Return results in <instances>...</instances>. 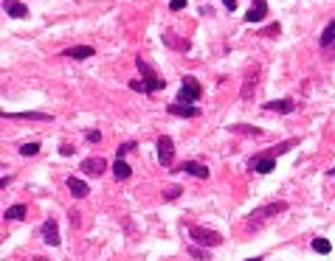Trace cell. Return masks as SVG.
Wrapping results in <instances>:
<instances>
[{
	"label": "cell",
	"mask_w": 335,
	"mask_h": 261,
	"mask_svg": "<svg viewBox=\"0 0 335 261\" xmlns=\"http://www.w3.org/2000/svg\"><path fill=\"white\" fill-rule=\"evenodd\" d=\"M40 236H43V242L45 245H51V247H57L59 242V228H57V219H45L43 225H40Z\"/></svg>",
	"instance_id": "5"
},
{
	"label": "cell",
	"mask_w": 335,
	"mask_h": 261,
	"mask_svg": "<svg viewBox=\"0 0 335 261\" xmlns=\"http://www.w3.org/2000/svg\"><path fill=\"white\" fill-rule=\"evenodd\" d=\"M265 14H268V0H254L248 14H245V23H262Z\"/></svg>",
	"instance_id": "7"
},
{
	"label": "cell",
	"mask_w": 335,
	"mask_h": 261,
	"mask_svg": "<svg viewBox=\"0 0 335 261\" xmlns=\"http://www.w3.org/2000/svg\"><path fill=\"white\" fill-rule=\"evenodd\" d=\"M93 53H96L93 45H74V48L62 51V56H65V59H91Z\"/></svg>",
	"instance_id": "12"
},
{
	"label": "cell",
	"mask_w": 335,
	"mask_h": 261,
	"mask_svg": "<svg viewBox=\"0 0 335 261\" xmlns=\"http://www.w3.org/2000/svg\"><path fill=\"white\" fill-rule=\"evenodd\" d=\"M133 149H135V144H133V140H130V144H121V146H118V149H116L118 160H121L124 155H127V152H133Z\"/></svg>",
	"instance_id": "27"
},
{
	"label": "cell",
	"mask_w": 335,
	"mask_h": 261,
	"mask_svg": "<svg viewBox=\"0 0 335 261\" xmlns=\"http://www.w3.org/2000/svg\"><path fill=\"white\" fill-rule=\"evenodd\" d=\"M237 3H239V0H223V6H225L228 11H234V9H237Z\"/></svg>",
	"instance_id": "34"
},
{
	"label": "cell",
	"mask_w": 335,
	"mask_h": 261,
	"mask_svg": "<svg viewBox=\"0 0 335 261\" xmlns=\"http://www.w3.org/2000/svg\"><path fill=\"white\" fill-rule=\"evenodd\" d=\"M85 138L91 140V144H99V140H101V132H99V129H87Z\"/></svg>",
	"instance_id": "28"
},
{
	"label": "cell",
	"mask_w": 335,
	"mask_h": 261,
	"mask_svg": "<svg viewBox=\"0 0 335 261\" xmlns=\"http://www.w3.org/2000/svg\"><path fill=\"white\" fill-rule=\"evenodd\" d=\"M3 11L9 17H14V20H23V17H28V9L20 3V0H3Z\"/></svg>",
	"instance_id": "11"
},
{
	"label": "cell",
	"mask_w": 335,
	"mask_h": 261,
	"mask_svg": "<svg viewBox=\"0 0 335 261\" xmlns=\"http://www.w3.org/2000/svg\"><path fill=\"white\" fill-rule=\"evenodd\" d=\"M251 171H256V174H271V171H276V160H273V155H259L251 160Z\"/></svg>",
	"instance_id": "6"
},
{
	"label": "cell",
	"mask_w": 335,
	"mask_h": 261,
	"mask_svg": "<svg viewBox=\"0 0 335 261\" xmlns=\"http://www.w3.org/2000/svg\"><path fill=\"white\" fill-rule=\"evenodd\" d=\"M248 261H265V258H248Z\"/></svg>",
	"instance_id": "36"
},
{
	"label": "cell",
	"mask_w": 335,
	"mask_h": 261,
	"mask_svg": "<svg viewBox=\"0 0 335 261\" xmlns=\"http://www.w3.org/2000/svg\"><path fill=\"white\" fill-rule=\"evenodd\" d=\"M135 65H138V70H141V76H144V82H147V93H155V90H164V87H166V82L164 79H161V76L158 73H155V70L152 68H149V65L147 62H144V59L138 56V59H135Z\"/></svg>",
	"instance_id": "2"
},
{
	"label": "cell",
	"mask_w": 335,
	"mask_h": 261,
	"mask_svg": "<svg viewBox=\"0 0 335 261\" xmlns=\"http://www.w3.org/2000/svg\"><path fill=\"white\" fill-rule=\"evenodd\" d=\"M3 216L6 219H23L26 216V205H11V208H6Z\"/></svg>",
	"instance_id": "21"
},
{
	"label": "cell",
	"mask_w": 335,
	"mask_h": 261,
	"mask_svg": "<svg viewBox=\"0 0 335 261\" xmlns=\"http://www.w3.org/2000/svg\"><path fill=\"white\" fill-rule=\"evenodd\" d=\"M231 129H237V132H245V135H259V129H251V127H245V124H237V127H231Z\"/></svg>",
	"instance_id": "30"
},
{
	"label": "cell",
	"mask_w": 335,
	"mask_h": 261,
	"mask_svg": "<svg viewBox=\"0 0 335 261\" xmlns=\"http://www.w3.org/2000/svg\"><path fill=\"white\" fill-rule=\"evenodd\" d=\"M254 90H256V73L245 79V85H242V93H239V98H242V102H248V98L254 96Z\"/></svg>",
	"instance_id": "19"
},
{
	"label": "cell",
	"mask_w": 335,
	"mask_h": 261,
	"mask_svg": "<svg viewBox=\"0 0 335 261\" xmlns=\"http://www.w3.org/2000/svg\"><path fill=\"white\" fill-rule=\"evenodd\" d=\"M68 191L74 194L76 199H85L87 194H91V186H87L85 180H79V177H68Z\"/></svg>",
	"instance_id": "10"
},
{
	"label": "cell",
	"mask_w": 335,
	"mask_h": 261,
	"mask_svg": "<svg viewBox=\"0 0 335 261\" xmlns=\"http://www.w3.org/2000/svg\"><path fill=\"white\" fill-rule=\"evenodd\" d=\"M189 256H191V258H197V261H208V253H206V250H200L197 245H191V247H189Z\"/></svg>",
	"instance_id": "25"
},
{
	"label": "cell",
	"mask_w": 335,
	"mask_h": 261,
	"mask_svg": "<svg viewBox=\"0 0 335 261\" xmlns=\"http://www.w3.org/2000/svg\"><path fill=\"white\" fill-rule=\"evenodd\" d=\"M3 118H28V121H51L48 112H3Z\"/></svg>",
	"instance_id": "16"
},
{
	"label": "cell",
	"mask_w": 335,
	"mask_h": 261,
	"mask_svg": "<svg viewBox=\"0 0 335 261\" xmlns=\"http://www.w3.org/2000/svg\"><path fill=\"white\" fill-rule=\"evenodd\" d=\"M181 171H186V174L197 177V180H208V166L197 163V160H186V163L181 166Z\"/></svg>",
	"instance_id": "8"
},
{
	"label": "cell",
	"mask_w": 335,
	"mask_h": 261,
	"mask_svg": "<svg viewBox=\"0 0 335 261\" xmlns=\"http://www.w3.org/2000/svg\"><path fill=\"white\" fill-rule=\"evenodd\" d=\"M319 43H321V48H332V45H335V20L327 23V28L321 31V39H319Z\"/></svg>",
	"instance_id": "18"
},
{
	"label": "cell",
	"mask_w": 335,
	"mask_h": 261,
	"mask_svg": "<svg viewBox=\"0 0 335 261\" xmlns=\"http://www.w3.org/2000/svg\"><path fill=\"white\" fill-rule=\"evenodd\" d=\"M287 211V203H271L265 208H256L251 216H276V213H285Z\"/></svg>",
	"instance_id": "15"
},
{
	"label": "cell",
	"mask_w": 335,
	"mask_h": 261,
	"mask_svg": "<svg viewBox=\"0 0 335 261\" xmlns=\"http://www.w3.org/2000/svg\"><path fill=\"white\" fill-rule=\"evenodd\" d=\"M310 247H313L315 253H321V256H327V253L332 250V245L327 239H313V245H310Z\"/></svg>",
	"instance_id": "22"
},
{
	"label": "cell",
	"mask_w": 335,
	"mask_h": 261,
	"mask_svg": "<svg viewBox=\"0 0 335 261\" xmlns=\"http://www.w3.org/2000/svg\"><path fill=\"white\" fill-rule=\"evenodd\" d=\"M169 112H172V115H181V118H197V115H200V110H197L195 104H181V102L169 104Z\"/></svg>",
	"instance_id": "14"
},
{
	"label": "cell",
	"mask_w": 335,
	"mask_h": 261,
	"mask_svg": "<svg viewBox=\"0 0 335 261\" xmlns=\"http://www.w3.org/2000/svg\"><path fill=\"white\" fill-rule=\"evenodd\" d=\"M178 197H181V186H169V188L164 191V199H166V203H172V199H178Z\"/></svg>",
	"instance_id": "26"
},
{
	"label": "cell",
	"mask_w": 335,
	"mask_h": 261,
	"mask_svg": "<svg viewBox=\"0 0 335 261\" xmlns=\"http://www.w3.org/2000/svg\"><path fill=\"white\" fill-rule=\"evenodd\" d=\"M265 110H271V112H285V115H290V112H296V102H293V98H279V102H268Z\"/></svg>",
	"instance_id": "13"
},
{
	"label": "cell",
	"mask_w": 335,
	"mask_h": 261,
	"mask_svg": "<svg viewBox=\"0 0 335 261\" xmlns=\"http://www.w3.org/2000/svg\"><path fill=\"white\" fill-rule=\"evenodd\" d=\"M68 216H70V225H79V213H76V211H70Z\"/></svg>",
	"instance_id": "35"
},
{
	"label": "cell",
	"mask_w": 335,
	"mask_h": 261,
	"mask_svg": "<svg viewBox=\"0 0 335 261\" xmlns=\"http://www.w3.org/2000/svg\"><path fill=\"white\" fill-rule=\"evenodd\" d=\"M113 177H116V180H130V177H133V169H130L124 160L116 157V163H113Z\"/></svg>",
	"instance_id": "17"
},
{
	"label": "cell",
	"mask_w": 335,
	"mask_h": 261,
	"mask_svg": "<svg viewBox=\"0 0 335 261\" xmlns=\"http://www.w3.org/2000/svg\"><path fill=\"white\" fill-rule=\"evenodd\" d=\"M197 98H200V85H197L195 76H186L181 85V93H178V102L181 104H195Z\"/></svg>",
	"instance_id": "3"
},
{
	"label": "cell",
	"mask_w": 335,
	"mask_h": 261,
	"mask_svg": "<svg viewBox=\"0 0 335 261\" xmlns=\"http://www.w3.org/2000/svg\"><path fill=\"white\" fill-rule=\"evenodd\" d=\"M282 31V26H279V23H273V26H268L265 31H262V37H273V34H279Z\"/></svg>",
	"instance_id": "29"
},
{
	"label": "cell",
	"mask_w": 335,
	"mask_h": 261,
	"mask_svg": "<svg viewBox=\"0 0 335 261\" xmlns=\"http://www.w3.org/2000/svg\"><path fill=\"white\" fill-rule=\"evenodd\" d=\"M104 169H107L104 157H87V160H82V171H85V174H91V177H99Z\"/></svg>",
	"instance_id": "9"
},
{
	"label": "cell",
	"mask_w": 335,
	"mask_h": 261,
	"mask_svg": "<svg viewBox=\"0 0 335 261\" xmlns=\"http://www.w3.org/2000/svg\"><path fill=\"white\" fill-rule=\"evenodd\" d=\"M296 144H298V138H293V140H285V144H279L276 149H273V155H285V152H290Z\"/></svg>",
	"instance_id": "24"
},
{
	"label": "cell",
	"mask_w": 335,
	"mask_h": 261,
	"mask_svg": "<svg viewBox=\"0 0 335 261\" xmlns=\"http://www.w3.org/2000/svg\"><path fill=\"white\" fill-rule=\"evenodd\" d=\"M59 155H62V157H70V155H74V149H70V146L65 144V146H59Z\"/></svg>",
	"instance_id": "33"
},
{
	"label": "cell",
	"mask_w": 335,
	"mask_h": 261,
	"mask_svg": "<svg viewBox=\"0 0 335 261\" xmlns=\"http://www.w3.org/2000/svg\"><path fill=\"white\" fill-rule=\"evenodd\" d=\"M189 236L195 245H203V247H217L223 245V236L217 230H208V228H200V225H191L189 228Z\"/></svg>",
	"instance_id": "1"
},
{
	"label": "cell",
	"mask_w": 335,
	"mask_h": 261,
	"mask_svg": "<svg viewBox=\"0 0 335 261\" xmlns=\"http://www.w3.org/2000/svg\"><path fill=\"white\" fill-rule=\"evenodd\" d=\"M130 87H133V90H141V93H147V85H144V82H130Z\"/></svg>",
	"instance_id": "32"
},
{
	"label": "cell",
	"mask_w": 335,
	"mask_h": 261,
	"mask_svg": "<svg viewBox=\"0 0 335 261\" xmlns=\"http://www.w3.org/2000/svg\"><path fill=\"white\" fill-rule=\"evenodd\" d=\"M164 43H166V45H172V48H178V51H189V43H178L172 31H166V34H164Z\"/></svg>",
	"instance_id": "20"
},
{
	"label": "cell",
	"mask_w": 335,
	"mask_h": 261,
	"mask_svg": "<svg viewBox=\"0 0 335 261\" xmlns=\"http://www.w3.org/2000/svg\"><path fill=\"white\" fill-rule=\"evenodd\" d=\"M37 152H40V144H37V140H31V144H23V146H20V155H23V157H34Z\"/></svg>",
	"instance_id": "23"
},
{
	"label": "cell",
	"mask_w": 335,
	"mask_h": 261,
	"mask_svg": "<svg viewBox=\"0 0 335 261\" xmlns=\"http://www.w3.org/2000/svg\"><path fill=\"white\" fill-rule=\"evenodd\" d=\"M169 9H172V11H181V9H186V0H169Z\"/></svg>",
	"instance_id": "31"
},
{
	"label": "cell",
	"mask_w": 335,
	"mask_h": 261,
	"mask_svg": "<svg viewBox=\"0 0 335 261\" xmlns=\"http://www.w3.org/2000/svg\"><path fill=\"white\" fill-rule=\"evenodd\" d=\"M172 160H175V144L169 135H164V138H158V163L172 166Z\"/></svg>",
	"instance_id": "4"
}]
</instances>
